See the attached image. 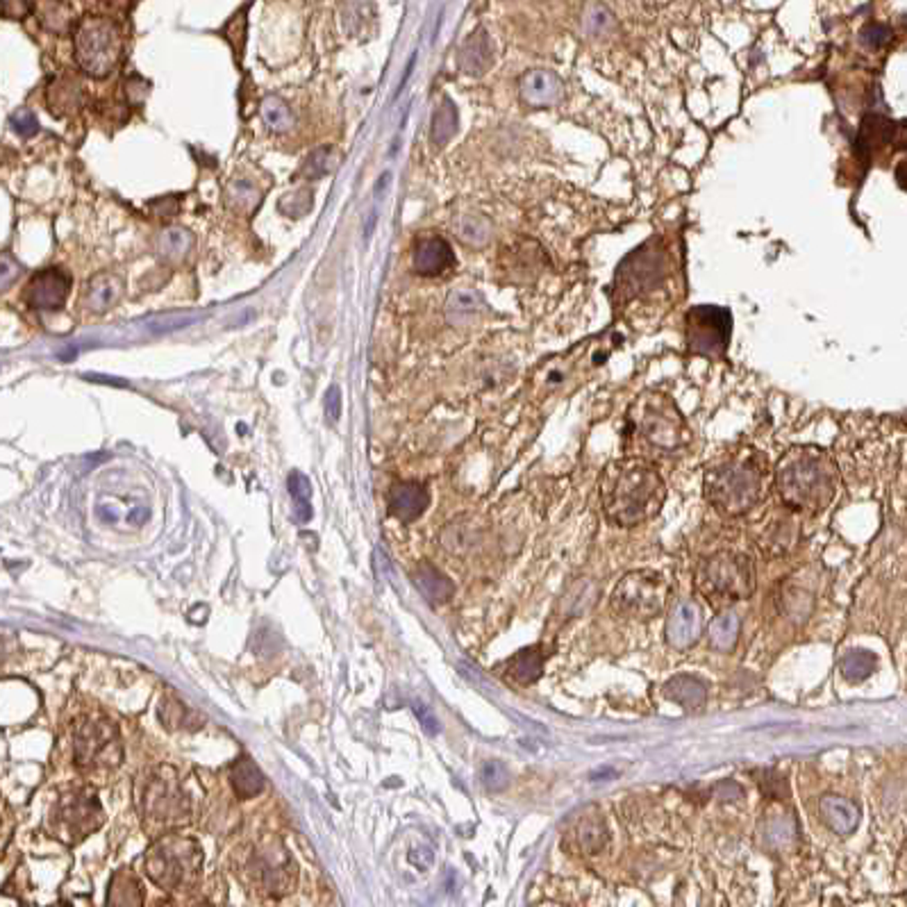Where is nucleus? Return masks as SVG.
<instances>
[{"instance_id":"obj_40","label":"nucleus","mask_w":907,"mask_h":907,"mask_svg":"<svg viewBox=\"0 0 907 907\" xmlns=\"http://www.w3.org/2000/svg\"><path fill=\"white\" fill-rule=\"evenodd\" d=\"M286 489H289L292 498L296 500L298 519H301L303 524H307V521L312 519V507H310L312 485H310V480H307V476H303V473H298V471L289 473V478H286Z\"/></svg>"},{"instance_id":"obj_52","label":"nucleus","mask_w":907,"mask_h":907,"mask_svg":"<svg viewBox=\"0 0 907 907\" xmlns=\"http://www.w3.org/2000/svg\"><path fill=\"white\" fill-rule=\"evenodd\" d=\"M414 714H417V718L421 721V726H423V730H426L427 735H437L439 733V721H437V717L430 712V709L426 708L423 703H414Z\"/></svg>"},{"instance_id":"obj_8","label":"nucleus","mask_w":907,"mask_h":907,"mask_svg":"<svg viewBox=\"0 0 907 907\" xmlns=\"http://www.w3.org/2000/svg\"><path fill=\"white\" fill-rule=\"evenodd\" d=\"M632 423L653 446L674 451L689 442V430L682 414L665 393H646L632 408Z\"/></svg>"},{"instance_id":"obj_44","label":"nucleus","mask_w":907,"mask_h":907,"mask_svg":"<svg viewBox=\"0 0 907 907\" xmlns=\"http://www.w3.org/2000/svg\"><path fill=\"white\" fill-rule=\"evenodd\" d=\"M480 778H482V785H485V789H489V791H500L510 785V771H507V767H505L503 762H496V760L485 762V764H482Z\"/></svg>"},{"instance_id":"obj_5","label":"nucleus","mask_w":907,"mask_h":907,"mask_svg":"<svg viewBox=\"0 0 907 907\" xmlns=\"http://www.w3.org/2000/svg\"><path fill=\"white\" fill-rule=\"evenodd\" d=\"M75 59L92 78H107L123 59L121 25L110 16H84L75 28Z\"/></svg>"},{"instance_id":"obj_28","label":"nucleus","mask_w":907,"mask_h":907,"mask_svg":"<svg viewBox=\"0 0 907 907\" xmlns=\"http://www.w3.org/2000/svg\"><path fill=\"white\" fill-rule=\"evenodd\" d=\"M487 312L485 301L476 292H455L446 303V316L455 325H469Z\"/></svg>"},{"instance_id":"obj_29","label":"nucleus","mask_w":907,"mask_h":907,"mask_svg":"<svg viewBox=\"0 0 907 907\" xmlns=\"http://www.w3.org/2000/svg\"><path fill=\"white\" fill-rule=\"evenodd\" d=\"M230 782H233V789L237 794V798L242 801H248V798H255L264 791V776L251 760H239L234 762L233 769H230Z\"/></svg>"},{"instance_id":"obj_50","label":"nucleus","mask_w":907,"mask_h":907,"mask_svg":"<svg viewBox=\"0 0 907 907\" xmlns=\"http://www.w3.org/2000/svg\"><path fill=\"white\" fill-rule=\"evenodd\" d=\"M148 207H151L153 214H157V216H175V214L180 212V198H175V196H162V198L151 200Z\"/></svg>"},{"instance_id":"obj_26","label":"nucleus","mask_w":907,"mask_h":907,"mask_svg":"<svg viewBox=\"0 0 907 907\" xmlns=\"http://www.w3.org/2000/svg\"><path fill=\"white\" fill-rule=\"evenodd\" d=\"M665 696L684 709H699L708 700V684L696 675H675L665 684Z\"/></svg>"},{"instance_id":"obj_22","label":"nucleus","mask_w":907,"mask_h":907,"mask_svg":"<svg viewBox=\"0 0 907 907\" xmlns=\"http://www.w3.org/2000/svg\"><path fill=\"white\" fill-rule=\"evenodd\" d=\"M823 823L837 834H853L859 825V810L855 803L841 796H823L819 803Z\"/></svg>"},{"instance_id":"obj_48","label":"nucleus","mask_w":907,"mask_h":907,"mask_svg":"<svg viewBox=\"0 0 907 907\" xmlns=\"http://www.w3.org/2000/svg\"><path fill=\"white\" fill-rule=\"evenodd\" d=\"M30 14V0H0V16L3 19L21 21Z\"/></svg>"},{"instance_id":"obj_6","label":"nucleus","mask_w":907,"mask_h":907,"mask_svg":"<svg viewBox=\"0 0 907 907\" xmlns=\"http://www.w3.org/2000/svg\"><path fill=\"white\" fill-rule=\"evenodd\" d=\"M200 849L185 837H164L146 855V871L166 892L191 887L200 871Z\"/></svg>"},{"instance_id":"obj_23","label":"nucleus","mask_w":907,"mask_h":907,"mask_svg":"<svg viewBox=\"0 0 907 907\" xmlns=\"http://www.w3.org/2000/svg\"><path fill=\"white\" fill-rule=\"evenodd\" d=\"M83 101H84L83 87H80L78 80L68 78V75L55 78L53 83L48 84V89H46V102H48V110L53 112V117H57V119L78 112L80 105H83Z\"/></svg>"},{"instance_id":"obj_9","label":"nucleus","mask_w":907,"mask_h":907,"mask_svg":"<svg viewBox=\"0 0 907 907\" xmlns=\"http://www.w3.org/2000/svg\"><path fill=\"white\" fill-rule=\"evenodd\" d=\"M733 335V314L718 305H696L687 312V346L694 355L723 357Z\"/></svg>"},{"instance_id":"obj_43","label":"nucleus","mask_w":907,"mask_h":907,"mask_svg":"<svg viewBox=\"0 0 907 907\" xmlns=\"http://www.w3.org/2000/svg\"><path fill=\"white\" fill-rule=\"evenodd\" d=\"M312 205H314V198H312L310 189L289 191V194L280 200L282 214L292 216V219H298V216H303V214L310 212Z\"/></svg>"},{"instance_id":"obj_49","label":"nucleus","mask_w":907,"mask_h":907,"mask_svg":"<svg viewBox=\"0 0 907 907\" xmlns=\"http://www.w3.org/2000/svg\"><path fill=\"white\" fill-rule=\"evenodd\" d=\"M148 83L144 78H139V75H130V78L126 80V96H128V102H132V105H136V102H144V98L148 96Z\"/></svg>"},{"instance_id":"obj_10","label":"nucleus","mask_w":907,"mask_h":907,"mask_svg":"<svg viewBox=\"0 0 907 907\" xmlns=\"http://www.w3.org/2000/svg\"><path fill=\"white\" fill-rule=\"evenodd\" d=\"M123 751L119 733L105 721H87L75 733V762L80 767H117Z\"/></svg>"},{"instance_id":"obj_55","label":"nucleus","mask_w":907,"mask_h":907,"mask_svg":"<svg viewBox=\"0 0 907 907\" xmlns=\"http://www.w3.org/2000/svg\"><path fill=\"white\" fill-rule=\"evenodd\" d=\"M148 516H151V512L148 510H144L141 515L139 512H132V515L128 516V521H130V524H144V521H148Z\"/></svg>"},{"instance_id":"obj_1","label":"nucleus","mask_w":907,"mask_h":907,"mask_svg":"<svg viewBox=\"0 0 907 907\" xmlns=\"http://www.w3.org/2000/svg\"><path fill=\"white\" fill-rule=\"evenodd\" d=\"M605 516L619 528H635L662 510L666 487L660 473L641 462L626 460L607 466L601 480Z\"/></svg>"},{"instance_id":"obj_53","label":"nucleus","mask_w":907,"mask_h":907,"mask_svg":"<svg viewBox=\"0 0 907 907\" xmlns=\"http://www.w3.org/2000/svg\"><path fill=\"white\" fill-rule=\"evenodd\" d=\"M409 862H412L417 868H421V871H426V868H430L432 862H435V855H432V850L426 849V846H418V849L409 850Z\"/></svg>"},{"instance_id":"obj_32","label":"nucleus","mask_w":907,"mask_h":907,"mask_svg":"<svg viewBox=\"0 0 907 907\" xmlns=\"http://www.w3.org/2000/svg\"><path fill=\"white\" fill-rule=\"evenodd\" d=\"M455 233L469 246H485L491 237V221L480 212L460 214L455 219Z\"/></svg>"},{"instance_id":"obj_38","label":"nucleus","mask_w":907,"mask_h":907,"mask_svg":"<svg viewBox=\"0 0 907 907\" xmlns=\"http://www.w3.org/2000/svg\"><path fill=\"white\" fill-rule=\"evenodd\" d=\"M840 666L846 680H850V682H862V680H867L868 675L874 674L876 656L874 653H868V650H850V653H846V656L841 657Z\"/></svg>"},{"instance_id":"obj_2","label":"nucleus","mask_w":907,"mask_h":907,"mask_svg":"<svg viewBox=\"0 0 907 907\" xmlns=\"http://www.w3.org/2000/svg\"><path fill=\"white\" fill-rule=\"evenodd\" d=\"M776 485L782 503L791 510H825L837 491V464L816 446H796L778 462Z\"/></svg>"},{"instance_id":"obj_20","label":"nucleus","mask_w":907,"mask_h":907,"mask_svg":"<svg viewBox=\"0 0 907 907\" xmlns=\"http://www.w3.org/2000/svg\"><path fill=\"white\" fill-rule=\"evenodd\" d=\"M427 505H430V494L421 482H396L392 487L389 507H392V515L403 524L417 521L427 510Z\"/></svg>"},{"instance_id":"obj_34","label":"nucleus","mask_w":907,"mask_h":907,"mask_svg":"<svg viewBox=\"0 0 907 907\" xmlns=\"http://www.w3.org/2000/svg\"><path fill=\"white\" fill-rule=\"evenodd\" d=\"M341 153L335 146H321L305 157L301 166V175L307 180H319L330 175L339 166Z\"/></svg>"},{"instance_id":"obj_18","label":"nucleus","mask_w":907,"mask_h":907,"mask_svg":"<svg viewBox=\"0 0 907 907\" xmlns=\"http://www.w3.org/2000/svg\"><path fill=\"white\" fill-rule=\"evenodd\" d=\"M521 98L533 107L558 105L564 98V84L553 71H530L521 78Z\"/></svg>"},{"instance_id":"obj_39","label":"nucleus","mask_w":907,"mask_h":907,"mask_svg":"<svg viewBox=\"0 0 907 907\" xmlns=\"http://www.w3.org/2000/svg\"><path fill=\"white\" fill-rule=\"evenodd\" d=\"M224 37L230 44V48L234 50V57L237 62H242L243 57V48H246V37H248V5H243L242 10L234 12V16H230L228 23L224 25Z\"/></svg>"},{"instance_id":"obj_42","label":"nucleus","mask_w":907,"mask_h":907,"mask_svg":"<svg viewBox=\"0 0 907 907\" xmlns=\"http://www.w3.org/2000/svg\"><path fill=\"white\" fill-rule=\"evenodd\" d=\"M614 28L616 21L607 7L598 5V3L589 5L587 14H585V30H587L592 37H607L610 32H614Z\"/></svg>"},{"instance_id":"obj_24","label":"nucleus","mask_w":907,"mask_h":907,"mask_svg":"<svg viewBox=\"0 0 907 907\" xmlns=\"http://www.w3.org/2000/svg\"><path fill=\"white\" fill-rule=\"evenodd\" d=\"M546 648L542 644L530 646V648L519 650L515 657L505 662V674L510 675L515 682L519 684H534L543 674V665H546Z\"/></svg>"},{"instance_id":"obj_51","label":"nucleus","mask_w":907,"mask_h":907,"mask_svg":"<svg viewBox=\"0 0 907 907\" xmlns=\"http://www.w3.org/2000/svg\"><path fill=\"white\" fill-rule=\"evenodd\" d=\"M323 408H325V414H328V418H330V421H339V417H341L339 387L328 389V393H325V398H323Z\"/></svg>"},{"instance_id":"obj_30","label":"nucleus","mask_w":907,"mask_h":907,"mask_svg":"<svg viewBox=\"0 0 907 907\" xmlns=\"http://www.w3.org/2000/svg\"><path fill=\"white\" fill-rule=\"evenodd\" d=\"M260 200H262V189L248 178H234L225 189V203L237 214H251L258 207Z\"/></svg>"},{"instance_id":"obj_45","label":"nucleus","mask_w":907,"mask_h":907,"mask_svg":"<svg viewBox=\"0 0 907 907\" xmlns=\"http://www.w3.org/2000/svg\"><path fill=\"white\" fill-rule=\"evenodd\" d=\"M23 273V267H21L19 260L10 252H0V292H5L7 286L14 285L16 280Z\"/></svg>"},{"instance_id":"obj_17","label":"nucleus","mask_w":907,"mask_h":907,"mask_svg":"<svg viewBox=\"0 0 907 907\" xmlns=\"http://www.w3.org/2000/svg\"><path fill=\"white\" fill-rule=\"evenodd\" d=\"M571 841L577 849V853L583 855H598L607 846L610 832L603 821V815L594 806L585 807L576 821L571 823Z\"/></svg>"},{"instance_id":"obj_14","label":"nucleus","mask_w":907,"mask_h":907,"mask_svg":"<svg viewBox=\"0 0 907 907\" xmlns=\"http://www.w3.org/2000/svg\"><path fill=\"white\" fill-rule=\"evenodd\" d=\"M101 806H98L93 796H87L84 791L68 796L66 801L62 803V810H59V825H62L64 840L66 837H71L74 841L83 840V837H87L89 832H93L101 825Z\"/></svg>"},{"instance_id":"obj_4","label":"nucleus","mask_w":907,"mask_h":907,"mask_svg":"<svg viewBox=\"0 0 907 907\" xmlns=\"http://www.w3.org/2000/svg\"><path fill=\"white\" fill-rule=\"evenodd\" d=\"M696 589L712 601V605L746 601L755 592V568L751 558L721 550L700 559L696 568Z\"/></svg>"},{"instance_id":"obj_27","label":"nucleus","mask_w":907,"mask_h":907,"mask_svg":"<svg viewBox=\"0 0 907 907\" xmlns=\"http://www.w3.org/2000/svg\"><path fill=\"white\" fill-rule=\"evenodd\" d=\"M191 248H194V234L185 228H164L160 234H157L155 242V251L164 262L169 264H180L185 262L189 258Z\"/></svg>"},{"instance_id":"obj_56","label":"nucleus","mask_w":907,"mask_h":907,"mask_svg":"<svg viewBox=\"0 0 907 907\" xmlns=\"http://www.w3.org/2000/svg\"><path fill=\"white\" fill-rule=\"evenodd\" d=\"M89 380H96V383H107V384H119V387H126L123 380H112V378H96V375H87Z\"/></svg>"},{"instance_id":"obj_46","label":"nucleus","mask_w":907,"mask_h":907,"mask_svg":"<svg viewBox=\"0 0 907 907\" xmlns=\"http://www.w3.org/2000/svg\"><path fill=\"white\" fill-rule=\"evenodd\" d=\"M10 123H12V128H14L16 135L23 136V139H30V136H34L37 132H40V121H37V117H34L30 110H21V112H16L14 117L10 119Z\"/></svg>"},{"instance_id":"obj_37","label":"nucleus","mask_w":907,"mask_h":907,"mask_svg":"<svg viewBox=\"0 0 907 907\" xmlns=\"http://www.w3.org/2000/svg\"><path fill=\"white\" fill-rule=\"evenodd\" d=\"M141 903V885L128 871H119L110 885L107 905H139Z\"/></svg>"},{"instance_id":"obj_15","label":"nucleus","mask_w":907,"mask_h":907,"mask_svg":"<svg viewBox=\"0 0 907 907\" xmlns=\"http://www.w3.org/2000/svg\"><path fill=\"white\" fill-rule=\"evenodd\" d=\"M703 635V610L694 601L675 603L666 619V639L674 648H689Z\"/></svg>"},{"instance_id":"obj_11","label":"nucleus","mask_w":907,"mask_h":907,"mask_svg":"<svg viewBox=\"0 0 907 907\" xmlns=\"http://www.w3.org/2000/svg\"><path fill=\"white\" fill-rule=\"evenodd\" d=\"M666 276V255L662 248L644 246L628 255L626 262L619 267L616 273V286L623 289L628 296L644 294L648 289L665 280Z\"/></svg>"},{"instance_id":"obj_21","label":"nucleus","mask_w":907,"mask_h":907,"mask_svg":"<svg viewBox=\"0 0 907 907\" xmlns=\"http://www.w3.org/2000/svg\"><path fill=\"white\" fill-rule=\"evenodd\" d=\"M457 64L466 75H485L494 64V46L485 30H476L464 40L457 53Z\"/></svg>"},{"instance_id":"obj_12","label":"nucleus","mask_w":907,"mask_h":907,"mask_svg":"<svg viewBox=\"0 0 907 907\" xmlns=\"http://www.w3.org/2000/svg\"><path fill=\"white\" fill-rule=\"evenodd\" d=\"M68 292H71V276L64 269L50 267L34 273L28 289H25V303L32 310L55 312L64 307Z\"/></svg>"},{"instance_id":"obj_19","label":"nucleus","mask_w":907,"mask_h":907,"mask_svg":"<svg viewBox=\"0 0 907 907\" xmlns=\"http://www.w3.org/2000/svg\"><path fill=\"white\" fill-rule=\"evenodd\" d=\"M123 280L117 273H98L87 282V289L83 292V305L92 314H107L110 310L121 303Z\"/></svg>"},{"instance_id":"obj_25","label":"nucleus","mask_w":907,"mask_h":907,"mask_svg":"<svg viewBox=\"0 0 907 907\" xmlns=\"http://www.w3.org/2000/svg\"><path fill=\"white\" fill-rule=\"evenodd\" d=\"M412 577L418 592H421L423 596H426V601H430L432 605L448 603L453 594H455V585L451 583V577L427 562L418 564V567L414 568Z\"/></svg>"},{"instance_id":"obj_16","label":"nucleus","mask_w":907,"mask_h":907,"mask_svg":"<svg viewBox=\"0 0 907 907\" xmlns=\"http://www.w3.org/2000/svg\"><path fill=\"white\" fill-rule=\"evenodd\" d=\"M414 271L423 277H437L455 267V252L444 237H423L414 246Z\"/></svg>"},{"instance_id":"obj_3","label":"nucleus","mask_w":907,"mask_h":907,"mask_svg":"<svg viewBox=\"0 0 907 907\" xmlns=\"http://www.w3.org/2000/svg\"><path fill=\"white\" fill-rule=\"evenodd\" d=\"M764 494V466L760 455L739 453L708 469L705 496L721 515L739 516L753 510Z\"/></svg>"},{"instance_id":"obj_31","label":"nucleus","mask_w":907,"mask_h":907,"mask_svg":"<svg viewBox=\"0 0 907 907\" xmlns=\"http://www.w3.org/2000/svg\"><path fill=\"white\" fill-rule=\"evenodd\" d=\"M457 132V107L451 98H444L439 102V107L432 114V123H430V139L432 144L437 148L446 146L448 141L453 139V135Z\"/></svg>"},{"instance_id":"obj_47","label":"nucleus","mask_w":907,"mask_h":907,"mask_svg":"<svg viewBox=\"0 0 907 907\" xmlns=\"http://www.w3.org/2000/svg\"><path fill=\"white\" fill-rule=\"evenodd\" d=\"M889 37H892L889 28H887V25H880V23L867 25V28L862 30V34H859V40H862V44L868 46V48H878V46L887 44Z\"/></svg>"},{"instance_id":"obj_7","label":"nucleus","mask_w":907,"mask_h":907,"mask_svg":"<svg viewBox=\"0 0 907 907\" xmlns=\"http://www.w3.org/2000/svg\"><path fill=\"white\" fill-rule=\"evenodd\" d=\"M669 583L665 576L650 568L630 571L621 577L612 594V610L619 616L635 619V621H648L662 614L669 603Z\"/></svg>"},{"instance_id":"obj_33","label":"nucleus","mask_w":907,"mask_h":907,"mask_svg":"<svg viewBox=\"0 0 907 907\" xmlns=\"http://www.w3.org/2000/svg\"><path fill=\"white\" fill-rule=\"evenodd\" d=\"M708 639L712 648L723 650V653L733 650L739 639V616L735 614V612H723V614H718L717 619L709 623Z\"/></svg>"},{"instance_id":"obj_41","label":"nucleus","mask_w":907,"mask_h":907,"mask_svg":"<svg viewBox=\"0 0 907 907\" xmlns=\"http://www.w3.org/2000/svg\"><path fill=\"white\" fill-rule=\"evenodd\" d=\"M160 721L169 730L194 728V712L185 708L178 699H164L160 705Z\"/></svg>"},{"instance_id":"obj_13","label":"nucleus","mask_w":907,"mask_h":907,"mask_svg":"<svg viewBox=\"0 0 907 907\" xmlns=\"http://www.w3.org/2000/svg\"><path fill=\"white\" fill-rule=\"evenodd\" d=\"M139 803L148 821H155L157 825H169L182 816L185 796H180L175 780H162V778H157V780L148 782Z\"/></svg>"},{"instance_id":"obj_54","label":"nucleus","mask_w":907,"mask_h":907,"mask_svg":"<svg viewBox=\"0 0 907 907\" xmlns=\"http://www.w3.org/2000/svg\"><path fill=\"white\" fill-rule=\"evenodd\" d=\"M110 10H117V12H130L132 7H135V3L136 0H102Z\"/></svg>"},{"instance_id":"obj_36","label":"nucleus","mask_w":907,"mask_h":907,"mask_svg":"<svg viewBox=\"0 0 907 907\" xmlns=\"http://www.w3.org/2000/svg\"><path fill=\"white\" fill-rule=\"evenodd\" d=\"M262 121L271 132H289L294 128V114L282 98L267 96L262 101Z\"/></svg>"},{"instance_id":"obj_35","label":"nucleus","mask_w":907,"mask_h":907,"mask_svg":"<svg viewBox=\"0 0 907 907\" xmlns=\"http://www.w3.org/2000/svg\"><path fill=\"white\" fill-rule=\"evenodd\" d=\"M40 21L50 32L64 34L74 25V12L64 0H44L40 5Z\"/></svg>"}]
</instances>
